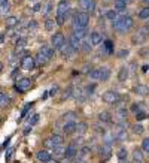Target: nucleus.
<instances>
[{
    "label": "nucleus",
    "instance_id": "1",
    "mask_svg": "<svg viewBox=\"0 0 149 163\" xmlns=\"http://www.w3.org/2000/svg\"><path fill=\"white\" fill-rule=\"evenodd\" d=\"M70 12V3L69 0H61L57 5V17H55V23L57 26H63L66 23V18Z\"/></svg>",
    "mask_w": 149,
    "mask_h": 163
},
{
    "label": "nucleus",
    "instance_id": "2",
    "mask_svg": "<svg viewBox=\"0 0 149 163\" xmlns=\"http://www.w3.org/2000/svg\"><path fill=\"white\" fill-rule=\"evenodd\" d=\"M133 24H134V19L130 15H124V17H119L113 23V27L118 33H127L128 30H131Z\"/></svg>",
    "mask_w": 149,
    "mask_h": 163
},
{
    "label": "nucleus",
    "instance_id": "3",
    "mask_svg": "<svg viewBox=\"0 0 149 163\" xmlns=\"http://www.w3.org/2000/svg\"><path fill=\"white\" fill-rule=\"evenodd\" d=\"M88 78L91 81H101V82H104V81H108L111 78V69L108 66H101L98 69L91 71V72L88 73Z\"/></svg>",
    "mask_w": 149,
    "mask_h": 163
},
{
    "label": "nucleus",
    "instance_id": "4",
    "mask_svg": "<svg viewBox=\"0 0 149 163\" xmlns=\"http://www.w3.org/2000/svg\"><path fill=\"white\" fill-rule=\"evenodd\" d=\"M90 23V14L87 12H78L73 17V29H87Z\"/></svg>",
    "mask_w": 149,
    "mask_h": 163
},
{
    "label": "nucleus",
    "instance_id": "5",
    "mask_svg": "<svg viewBox=\"0 0 149 163\" xmlns=\"http://www.w3.org/2000/svg\"><path fill=\"white\" fill-rule=\"evenodd\" d=\"M148 37H149V27H142L131 36V42L134 45H140V43H145L148 40Z\"/></svg>",
    "mask_w": 149,
    "mask_h": 163
},
{
    "label": "nucleus",
    "instance_id": "6",
    "mask_svg": "<svg viewBox=\"0 0 149 163\" xmlns=\"http://www.w3.org/2000/svg\"><path fill=\"white\" fill-rule=\"evenodd\" d=\"M103 100H104L108 105H116V103H119L121 96H119L118 91L108 90V91H104V94H103Z\"/></svg>",
    "mask_w": 149,
    "mask_h": 163
},
{
    "label": "nucleus",
    "instance_id": "7",
    "mask_svg": "<svg viewBox=\"0 0 149 163\" xmlns=\"http://www.w3.org/2000/svg\"><path fill=\"white\" fill-rule=\"evenodd\" d=\"M33 85V79L31 78H21L15 82V90L19 93H25L30 87Z\"/></svg>",
    "mask_w": 149,
    "mask_h": 163
},
{
    "label": "nucleus",
    "instance_id": "8",
    "mask_svg": "<svg viewBox=\"0 0 149 163\" xmlns=\"http://www.w3.org/2000/svg\"><path fill=\"white\" fill-rule=\"evenodd\" d=\"M21 69H24V71H33L35 68H36V61H35V57L33 55H25L24 58H21Z\"/></svg>",
    "mask_w": 149,
    "mask_h": 163
},
{
    "label": "nucleus",
    "instance_id": "9",
    "mask_svg": "<svg viewBox=\"0 0 149 163\" xmlns=\"http://www.w3.org/2000/svg\"><path fill=\"white\" fill-rule=\"evenodd\" d=\"M64 42H66V37H64L63 33H60V32L54 33L52 37H51V45H52L54 50H60V48L64 45Z\"/></svg>",
    "mask_w": 149,
    "mask_h": 163
},
{
    "label": "nucleus",
    "instance_id": "10",
    "mask_svg": "<svg viewBox=\"0 0 149 163\" xmlns=\"http://www.w3.org/2000/svg\"><path fill=\"white\" fill-rule=\"evenodd\" d=\"M79 5L84 9L82 12L93 14L94 11H95V0H79Z\"/></svg>",
    "mask_w": 149,
    "mask_h": 163
},
{
    "label": "nucleus",
    "instance_id": "11",
    "mask_svg": "<svg viewBox=\"0 0 149 163\" xmlns=\"http://www.w3.org/2000/svg\"><path fill=\"white\" fill-rule=\"evenodd\" d=\"M78 141H73V142H70V144L67 145V148H66V159H69V160H72L74 156L78 154Z\"/></svg>",
    "mask_w": 149,
    "mask_h": 163
},
{
    "label": "nucleus",
    "instance_id": "12",
    "mask_svg": "<svg viewBox=\"0 0 149 163\" xmlns=\"http://www.w3.org/2000/svg\"><path fill=\"white\" fill-rule=\"evenodd\" d=\"M60 51H61V54L64 55V57H67V58H72V57L76 54V51H74L73 48L70 47L69 40H66V42H64V45L60 48Z\"/></svg>",
    "mask_w": 149,
    "mask_h": 163
},
{
    "label": "nucleus",
    "instance_id": "13",
    "mask_svg": "<svg viewBox=\"0 0 149 163\" xmlns=\"http://www.w3.org/2000/svg\"><path fill=\"white\" fill-rule=\"evenodd\" d=\"M36 157L40 163H49L51 160H52V156H51L49 151H46V150H40V151H37Z\"/></svg>",
    "mask_w": 149,
    "mask_h": 163
},
{
    "label": "nucleus",
    "instance_id": "14",
    "mask_svg": "<svg viewBox=\"0 0 149 163\" xmlns=\"http://www.w3.org/2000/svg\"><path fill=\"white\" fill-rule=\"evenodd\" d=\"M111 145H106L103 144L100 147V159H101V162H106L109 157H111Z\"/></svg>",
    "mask_w": 149,
    "mask_h": 163
},
{
    "label": "nucleus",
    "instance_id": "15",
    "mask_svg": "<svg viewBox=\"0 0 149 163\" xmlns=\"http://www.w3.org/2000/svg\"><path fill=\"white\" fill-rule=\"evenodd\" d=\"M76 127H78V121H67V123H63V132L66 135H70L76 132Z\"/></svg>",
    "mask_w": 149,
    "mask_h": 163
},
{
    "label": "nucleus",
    "instance_id": "16",
    "mask_svg": "<svg viewBox=\"0 0 149 163\" xmlns=\"http://www.w3.org/2000/svg\"><path fill=\"white\" fill-rule=\"evenodd\" d=\"M101 51L100 54H113V42L112 40H104V43H101Z\"/></svg>",
    "mask_w": 149,
    "mask_h": 163
},
{
    "label": "nucleus",
    "instance_id": "17",
    "mask_svg": "<svg viewBox=\"0 0 149 163\" xmlns=\"http://www.w3.org/2000/svg\"><path fill=\"white\" fill-rule=\"evenodd\" d=\"M133 91L139 96H146V94H149V87L143 85V84H137V85L133 87Z\"/></svg>",
    "mask_w": 149,
    "mask_h": 163
},
{
    "label": "nucleus",
    "instance_id": "18",
    "mask_svg": "<svg viewBox=\"0 0 149 163\" xmlns=\"http://www.w3.org/2000/svg\"><path fill=\"white\" fill-rule=\"evenodd\" d=\"M18 23H19L18 17H14V15H9V17H6V19H5V24H6L8 29H14V27H17Z\"/></svg>",
    "mask_w": 149,
    "mask_h": 163
},
{
    "label": "nucleus",
    "instance_id": "19",
    "mask_svg": "<svg viewBox=\"0 0 149 163\" xmlns=\"http://www.w3.org/2000/svg\"><path fill=\"white\" fill-rule=\"evenodd\" d=\"M128 75H130V69H128L127 66H122V68L119 69V72H118V79H119L121 82H124V81L128 79Z\"/></svg>",
    "mask_w": 149,
    "mask_h": 163
},
{
    "label": "nucleus",
    "instance_id": "20",
    "mask_svg": "<svg viewBox=\"0 0 149 163\" xmlns=\"http://www.w3.org/2000/svg\"><path fill=\"white\" fill-rule=\"evenodd\" d=\"M115 117H116L118 123H119V121H124V120H127V117H128V111H127L125 108L116 109V112H115Z\"/></svg>",
    "mask_w": 149,
    "mask_h": 163
},
{
    "label": "nucleus",
    "instance_id": "21",
    "mask_svg": "<svg viewBox=\"0 0 149 163\" xmlns=\"http://www.w3.org/2000/svg\"><path fill=\"white\" fill-rule=\"evenodd\" d=\"M39 53H42V54L49 60V58L54 57V48H52V47H48V45H43V47L39 50Z\"/></svg>",
    "mask_w": 149,
    "mask_h": 163
},
{
    "label": "nucleus",
    "instance_id": "22",
    "mask_svg": "<svg viewBox=\"0 0 149 163\" xmlns=\"http://www.w3.org/2000/svg\"><path fill=\"white\" fill-rule=\"evenodd\" d=\"M115 11L118 12V14H124L125 12V9H127V3L124 2V0H115Z\"/></svg>",
    "mask_w": 149,
    "mask_h": 163
},
{
    "label": "nucleus",
    "instance_id": "23",
    "mask_svg": "<svg viewBox=\"0 0 149 163\" xmlns=\"http://www.w3.org/2000/svg\"><path fill=\"white\" fill-rule=\"evenodd\" d=\"M90 40H91V45H94V47H97V45H100L101 43V35L98 33V32H93L91 33V36H90Z\"/></svg>",
    "mask_w": 149,
    "mask_h": 163
},
{
    "label": "nucleus",
    "instance_id": "24",
    "mask_svg": "<svg viewBox=\"0 0 149 163\" xmlns=\"http://www.w3.org/2000/svg\"><path fill=\"white\" fill-rule=\"evenodd\" d=\"M81 42H82V40H81V39H78L76 36H73V35H72V36H70V39H69V43H70V47L73 48L74 51L81 50Z\"/></svg>",
    "mask_w": 149,
    "mask_h": 163
},
{
    "label": "nucleus",
    "instance_id": "25",
    "mask_svg": "<svg viewBox=\"0 0 149 163\" xmlns=\"http://www.w3.org/2000/svg\"><path fill=\"white\" fill-rule=\"evenodd\" d=\"M61 121H63V123H67V121H76V114H74L73 111H69V112L63 114Z\"/></svg>",
    "mask_w": 149,
    "mask_h": 163
},
{
    "label": "nucleus",
    "instance_id": "26",
    "mask_svg": "<svg viewBox=\"0 0 149 163\" xmlns=\"http://www.w3.org/2000/svg\"><path fill=\"white\" fill-rule=\"evenodd\" d=\"M133 159H134V162H139L142 163L143 162V151L140 150V148H134V151H133Z\"/></svg>",
    "mask_w": 149,
    "mask_h": 163
},
{
    "label": "nucleus",
    "instance_id": "27",
    "mask_svg": "<svg viewBox=\"0 0 149 163\" xmlns=\"http://www.w3.org/2000/svg\"><path fill=\"white\" fill-rule=\"evenodd\" d=\"M52 151H54L55 159H61V157H64V156H66V148H64L63 145H58V147H55Z\"/></svg>",
    "mask_w": 149,
    "mask_h": 163
},
{
    "label": "nucleus",
    "instance_id": "28",
    "mask_svg": "<svg viewBox=\"0 0 149 163\" xmlns=\"http://www.w3.org/2000/svg\"><path fill=\"white\" fill-rule=\"evenodd\" d=\"M9 12H11V3H9V2L0 5V15H2V17H9V15H8Z\"/></svg>",
    "mask_w": 149,
    "mask_h": 163
},
{
    "label": "nucleus",
    "instance_id": "29",
    "mask_svg": "<svg viewBox=\"0 0 149 163\" xmlns=\"http://www.w3.org/2000/svg\"><path fill=\"white\" fill-rule=\"evenodd\" d=\"M98 120H100V121H103V123H112V115L109 114V112L103 111V112H100V114H98Z\"/></svg>",
    "mask_w": 149,
    "mask_h": 163
},
{
    "label": "nucleus",
    "instance_id": "30",
    "mask_svg": "<svg viewBox=\"0 0 149 163\" xmlns=\"http://www.w3.org/2000/svg\"><path fill=\"white\" fill-rule=\"evenodd\" d=\"M9 102H11V97L5 91H0V106H6L9 105Z\"/></svg>",
    "mask_w": 149,
    "mask_h": 163
},
{
    "label": "nucleus",
    "instance_id": "31",
    "mask_svg": "<svg viewBox=\"0 0 149 163\" xmlns=\"http://www.w3.org/2000/svg\"><path fill=\"white\" fill-rule=\"evenodd\" d=\"M73 36H76L78 39H81V40H84V37L87 35V29H73V33H72Z\"/></svg>",
    "mask_w": 149,
    "mask_h": 163
},
{
    "label": "nucleus",
    "instance_id": "32",
    "mask_svg": "<svg viewBox=\"0 0 149 163\" xmlns=\"http://www.w3.org/2000/svg\"><path fill=\"white\" fill-rule=\"evenodd\" d=\"M127 159H128V153H127V150H125V148H119V151H118V160H119V163L125 162Z\"/></svg>",
    "mask_w": 149,
    "mask_h": 163
},
{
    "label": "nucleus",
    "instance_id": "33",
    "mask_svg": "<svg viewBox=\"0 0 149 163\" xmlns=\"http://www.w3.org/2000/svg\"><path fill=\"white\" fill-rule=\"evenodd\" d=\"M104 141H103V144H106V145H112L113 142H115V135H113V132H111V133H106L104 135V138H103Z\"/></svg>",
    "mask_w": 149,
    "mask_h": 163
},
{
    "label": "nucleus",
    "instance_id": "34",
    "mask_svg": "<svg viewBox=\"0 0 149 163\" xmlns=\"http://www.w3.org/2000/svg\"><path fill=\"white\" fill-rule=\"evenodd\" d=\"M55 26H57L55 19H51V18H48V19H46V21H45V29H46L48 32H54V29H55Z\"/></svg>",
    "mask_w": 149,
    "mask_h": 163
},
{
    "label": "nucleus",
    "instance_id": "35",
    "mask_svg": "<svg viewBox=\"0 0 149 163\" xmlns=\"http://www.w3.org/2000/svg\"><path fill=\"white\" fill-rule=\"evenodd\" d=\"M91 48H93L91 40H82V42H81V50H82L84 53H90Z\"/></svg>",
    "mask_w": 149,
    "mask_h": 163
},
{
    "label": "nucleus",
    "instance_id": "36",
    "mask_svg": "<svg viewBox=\"0 0 149 163\" xmlns=\"http://www.w3.org/2000/svg\"><path fill=\"white\" fill-rule=\"evenodd\" d=\"M35 61H36V64H39V66H42V64H45V63L48 61V58H46L45 55L42 54V53H37L36 57H35Z\"/></svg>",
    "mask_w": 149,
    "mask_h": 163
},
{
    "label": "nucleus",
    "instance_id": "37",
    "mask_svg": "<svg viewBox=\"0 0 149 163\" xmlns=\"http://www.w3.org/2000/svg\"><path fill=\"white\" fill-rule=\"evenodd\" d=\"M87 130H88V124H87L85 121H82V123H78V127H76V132H78V135H84Z\"/></svg>",
    "mask_w": 149,
    "mask_h": 163
},
{
    "label": "nucleus",
    "instance_id": "38",
    "mask_svg": "<svg viewBox=\"0 0 149 163\" xmlns=\"http://www.w3.org/2000/svg\"><path fill=\"white\" fill-rule=\"evenodd\" d=\"M88 153H90V147H87V145H85V147H82V148H79V150H78V154H76V156H78V159H84Z\"/></svg>",
    "mask_w": 149,
    "mask_h": 163
},
{
    "label": "nucleus",
    "instance_id": "39",
    "mask_svg": "<svg viewBox=\"0 0 149 163\" xmlns=\"http://www.w3.org/2000/svg\"><path fill=\"white\" fill-rule=\"evenodd\" d=\"M49 139L52 141V144L55 145V147H58V145H63V136H61V135H58V133H57V135H52Z\"/></svg>",
    "mask_w": 149,
    "mask_h": 163
},
{
    "label": "nucleus",
    "instance_id": "40",
    "mask_svg": "<svg viewBox=\"0 0 149 163\" xmlns=\"http://www.w3.org/2000/svg\"><path fill=\"white\" fill-rule=\"evenodd\" d=\"M106 18L109 19V21H112V23H115L119 17H118V12H116V11H108V12H106Z\"/></svg>",
    "mask_w": 149,
    "mask_h": 163
},
{
    "label": "nucleus",
    "instance_id": "41",
    "mask_svg": "<svg viewBox=\"0 0 149 163\" xmlns=\"http://www.w3.org/2000/svg\"><path fill=\"white\" fill-rule=\"evenodd\" d=\"M25 45H27V37L25 36L18 37V39H17V42H15V47H17V48H24Z\"/></svg>",
    "mask_w": 149,
    "mask_h": 163
},
{
    "label": "nucleus",
    "instance_id": "42",
    "mask_svg": "<svg viewBox=\"0 0 149 163\" xmlns=\"http://www.w3.org/2000/svg\"><path fill=\"white\" fill-rule=\"evenodd\" d=\"M139 18L140 19H148L149 18V6L143 8V9L139 12Z\"/></svg>",
    "mask_w": 149,
    "mask_h": 163
},
{
    "label": "nucleus",
    "instance_id": "43",
    "mask_svg": "<svg viewBox=\"0 0 149 163\" xmlns=\"http://www.w3.org/2000/svg\"><path fill=\"white\" fill-rule=\"evenodd\" d=\"M37 121H39V114H33L31 115V118L28 120V123H27V126H30V127H33L35 124H36Z\"/></svg>",
    "mask_w": 149,
    "mask_h": 163
},
{
    "label": "nucleus",
    "instance_id": "44",
    "mask_svg": "<svg viewBox=\"0 0 149 163\" xmlns=\"http://www.w3.org/2000/svg\"><path fill=\"white\" fill-rule=\"evenodd\" d=\"M51 11H52V3H51V2H48V3L43 6V9H42V14H43V15H48Z\"/></svg>",
    "mask_w": 149,
    "mask_h": 163
},
{
    "label": "nucleus",
    "instance_id": "45",
    "mask_svg": "<svg viewBox=\"0 0 149 163\" xmlns=\"http://www.w3.org/2000/svg\"><path fill=\"white\" fill-rule=\"evenodd\" d=\"M143 130H145V129H143L142 124H134V126H133V132H134L136 135H142Z\"/></svg>",
    "mask_w": 149,
    "mask_h": 163
},
{
    "label": "nucleus",
    "instance_id": "46",
    "mask_svg": "<svg viewBox=\"0 0 149 163\" xmlns=\"http://www.w3.org/2000/svg\"><path fill=\"white\" fill-rule=\"evenodd\" d=\"M31 106H33V103L30 102V103H27V105H25V106L22 108V111H21V118H24V117L27 115V112L30 111V108H31Z\"/></svg>",
    "mask_w": 149,
    "mask_h": 163
},
{
    "label": "nucleus",
    "instance_id": "47",
    "mask_svg": "<svg viewBox=\"0 0 149 163\" xmlns=\"http://www.w3.org/2000/svg\"><path fill=\"white\" fill-rule=\"evenodd\" d=\"M145 118H148V115H146V112H145V111H140V112H137V114H136V120H137V121L145 120Z\"/></svg>",
    "mask_w": 149,
    "mask_h": 163
},
{
    "label": "nucleus",
    "instance_id": "48",
    "mask_svg": "<svg viewBox=\"0 0 149 163\" xmlns=\"http://www.w3.org/2000/svg\"><path fill=\"white\" fill-rule=\"evenodd\" d=\"M94 88H95V85H94V84L88 85V87L85 88V94H87V96H93V94H94Z\"/></svg>",
    "mask_w": 149,
    "mask_h": 163
},
{
    "label": "nucleus",
    "instance_id": "49",
    "mask_svg": "<svg viewBox=\"0 0 149 163\" xmlns=\"http://www.w3.org/2000/svg\"><path fill=\"white\" fill-rule=\"evenodd\" d=\"M142 150L149 153V138H145V139H143V142H142Z\"/></svg>",
    "mask_w": 149,
    "mask_h": 163
},
{
    "label": "nucleus",
    "instance_id": "50",
    "mask_svg": "<svg viewBox=\"0 0 149 163\" xmlns=\"http://www.w3.org/2000/svg\"><path fill=\"white\" fill-rule=\"evenodd\" d=\"M127 54H128L127 50H121V51L118 53V57H119V58H124V57H127Z\"/></svg>",
    "mask_w": 149,
    "mask_h": 163
},
{
    "label": "nucleus",
    "instance_id": "51",
    "mask_svg": "<svg viewBox=\"0 0 149 163\" xmlns=\"http://www.w3.org/2000/svg\"><path fill=\"white\" fill-rule=\"evenodd\" d=\"M57 93H58V87H57V85H54V87L49 90V93H48V94H49V96H55Z\"/></svg>",
    "mask_w": 149,
    "mask_h": 163
},
{
    "label": "nucleus",
    "instance_id": "52",
    "mask_svg": "<svg viewBox=\"0 0 149 163\" xmlns=\"http://www.w3.org/2000/svg\"><path fill=\"white\" fill-rule=\"evenodd\" d=\"M31 11H33V12H39V11H40V3H35L33 8H31Z\"/></svg>",
    "mask_w": 149,
    "mask_h": 163
},
{
    "label": "nucleus",
    "instance_id": "53",
    "mask_svg": "<svg viewBox=\"0 0 149 163\" xmlns=\"http://www.w3.org/2000/svg\"><path fill=\"white\" fill-rule=\"evenodd\" d=\"M148 69H149V66H148V64H145V66H143V69H142V71H143V72H148Z\"/></svg>",
    "mask_w": 149,
    "mask_h": 163
},
{
    "label": "nucleus",
    "instance_id": "54",
    "mask_svg": "<svg viewBox=\"0 0 149 163\" xmlns=\"http://www.w3.org/2000/svg\"><path fill=\"white\" fill-rule=\"evenodd\" d=\"M74 163H87V162H85L84 159H78V160H76V162H74Z\"/></svg>",
    "mask_w": 149,
    "mask_h": 163
},
{
    "label": "nucleus",
    "instance_id": "55",
    "mask_svg": "<svg viewBox=\"0 0 149 163\" xmlns=\"http://www.w3.org/2000/svg\"><path fill=\"white\" fill-rule=\"evenodd\" d=\"M9 0H0V5H3V3H8Z\"/></svg>",
    "mask_w": 149,
    "mask_h": 163
},
{
    "label": "nucleus",
    "instance_id": "56",
    "mask_svg": "<svg viewBox=\"0 0 149 163\" xmlns=\"http://www.w3.org/2000/svg\"><path fill=\"white\" fill-rule=\"evenodd\" d=\"M2 71H3V63L0 61V73H2Z\"/></svg>",
    "mask_w": 149,
    "mask_h": 163
},
{
    "label": "nucleus",
    "instance_id": "57",
    "mask_svg": "<svg viewBox=\"0 0 149 163\" xmlns=\"http://www.w3.org/2000/svg\"><path fill=\"white\" fill-rule=\"evenodd\" d=\"M142 2H143V3H146V5L149 6V0H142Z\"/></svg>",
    "mask_w": 149,
    "mask_h": 163
},
{
    "label": "nucleus",
    "instance_id": "58",
    "mask_svg": "<svg viewBox=\"0 0 149 163\" xmlns=\"http://www.w3.org/2000/svg\"><path fill=\"white\" fill-rule=\"evenodd\" d=\"M124 2H125V3H127V5H128V3H130L131 0H124Z\"/></svg>",
    "mask_w": 149,
    "mask_h": 163
},
{
    "label": "nucleus",
    "instance_id": "59",
    "mask_svg": "<svg viewBox=\"0 0 149 163\" xmlns=\"http://www.w3.org/2000/svg\"><path fill=\"white\" fill-rule=\"evenodd\" d=\"M121 163H128V160H125V162H121Z\"/></svg>",
    "mask_w": 149,
    "mask_h": 163
},
{
    "label": "nucleus",
    "instance_id": "60",
    "mask_svg": "<svg viewBox=\"0 0 149 163\" xmlns=\"http://www.w3.org/2000/svg\"><path fill=\"white\" fill-rule=\"evenodd\" d=\"M134 163H139V162H134Z\"/></svg>",
    "mask_w": 149,
    "mask_h": 163
},
{
    "label": "nucleus",
    "instance_id": "61",
    "mask_svg": "<svg viewBox=\"0 0 149 163\" xmlns=\"http://www.w3.org/2000/svg\"><path fill=\"white\" fill-rule=\"evenodd\" d=\"M148 154H149V153H148Z\"/></svg>",
    "mask_w": 149,
    "mask_h": 163
}]
</instances>
